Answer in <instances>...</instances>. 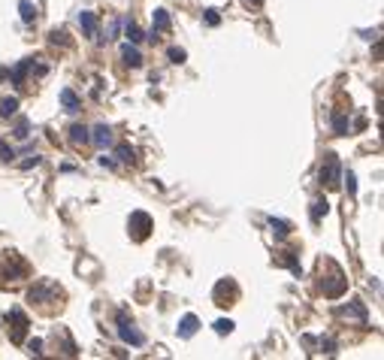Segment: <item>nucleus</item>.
I'll use <instances>...</instances> for the list:
<instances>
[{
	"mask_svg": "<svg viewBox=\"0 0 384 360\" xmlns=\"http://www.w3.org/2000/svg\"><path fill=\"white\" fill-rule=\"evenodd\" d=\"M318 179H321L324 188H339V182H342V164H339V158H336L333 152L324 155V164H321Z\"/></svg>",
	"mask_w": 384,
	"mask_h": 360,
	"instance_id": "obj_1",
	"label": "nucleus"
},
{
	"mask_svg": "<svg viewBox=\"0 0 384 360\" xmlns=\"http://www.w3.org/2000/svg\"><path fill=\"white\" fill-rule=\"evenodd\" d=\"M115 321H118V336H121V339H124L127 345H133V348H139V345H145V336H142L139 330L133 327V321H130V318H127V312H124V309L118 312V318H115Z\"/></svg>",
	"mask_w": 384,
	"mask_h": 360,
	"instance_id": "obj_2",
	"label": "nucleus"
},
{
	"mask_svg": "<svg viewBox=\"0 0 384 360\" xmlns=\"http://www.w3.org/2000/svg\"><path fill=\"white\" fill-rule=\"evenodd\" d=\"M127 227H130V236H133L136 242H142V239L148 236V230H152V218H148L145 212H130Z\"/></svg>",
	"mask_w": 384,
	"mask_h": 360,
	"instance_id": "obj_3",
	"label": "nucleus"
},
{
	"mask_svg": "<svg viewBox=\"0 0 384 360\" xmlns=\"http://www.w3.org/2000/svg\"><path fill=\"white\" fill-rule=\"evenodd\" d=\"M9 321H12V333H9V339H12V342H25V333H28V315H25L22 309H12V312H9Z\"/></svg>",
	"mask_w": 384,
	"mask_h": 360,
	"instance_id": "obj_4",
	"label": "nucleus"
},
{
	"mask_svg": "<svg viewBox=\"0 0 384 360\" xmlns=\"http://www.w3.org/2000/svg\"><path fill=\"white\" fill-rule=\"evenodd\" d=\"M339 315H342V318H348V321H360V324H366V318H369V312H366V306H363L360 300H351L348 306H342V309H339Z\"/></svg>",
	"mask_w": 384,
	"mask_h": 360,
	"instance_id": "obj_5",
	"label": "nucleus"
},
{
	"mask_svg": "<svg viewBox=\"0 0 384 360\" xmlns=\"http://www.w3.org/2000/svg\"><path fill=\"white\" fill-rule=\"evenodd\" d=\"M152 18H155V28H152V33H148L152 39H158L163 31H169V28H173V18H169V12H166L163 6H158V9L152 12Z\"/></svg>",
	"mask_w": 384,
	"mask_h": 360,
	"instance_id": "obj_6",
	"label": "nucleus"
},
{
	"mask_svg": "<svg viewBox=\"0 0 384 360\" xmlns=\"http://www.w3.org/2000/svg\"><path fill=\"white\" fill-rule=\"evenodd\" d=\"M345 285H348V279H345V276L333 266V279H330V282H324V294H327V297H339L342 291H345Z\"/></svg>",
	"mask_w": 384,
	"mask_h": 360,
	"instance_id": "obj_7",
	"label": "nucleus"
},
{
	"mask_svg": "<svg viewBox=\"0 0 384 360\" xmlns=\"http://www.w3.org/2000/svg\"><path fill=\"white\" fill-rule=\"evenodd\" d=\"M52 294H58V285H52V282H42V285H36L28 291V300L31 303H46Z\"/></svg>",
	"mask_w": 384,
	"mask_h": 360,
	"instance_id": "obj_8",
	"label": "nucleus"
},
{
	"mask_svg": "<svg viewBox=\"0 0 384 360\" xmlns=\"http://www.w3.org/2000/svg\"><path fill=\"white\" fill-rule=\"evenodd\" d=\"M31 58H25V61H18V64L12 67V70H9V76H6V79H12V85H15V88H25V76H28V70H31Z\"/></svg>",
	"mask_w": 384,
	"mask_h": 360,
	"instance_id": "obj_9",
	"label": "nucleus"
},
{
	"mask_svg": "<svg viewBox=\"0 0 384 360\" xmlns=\"http://www.w3.org/2000/svg\"><path fill=\"white\" fill-rule=\"evenodd\" d=\"M91 142H94L97 149H109L112 145V128L109 124H97L94 131H91Z\"/></svg>",
	"mask_w": 384,
	"mask_h": 360,
	"instance_id": "obj_10",
	"label": "nucleus"
},
{
	"mask_svg": "<svg viewBox=\"0 0 384 360\" xmlns=\"http://www.w3.org/2000/svg\"><path fill=\"white\" fill-rule=\"evenodd\" d=\"M88 142H91V131L85 124H73L70 128V145L79 149V145H88Z\"/></svg>",
	"mask_w": 384,
	"mask_h": 360,
	"instance_id": "obj_11",
	"label": "nucleus"
},
{
	"mask_svg": "<svg viewBox=\"0 0 384 360\" xmlns=\"http://www.w3.org/2000/svg\"><path fill=\"white\" fill-rule=\"evenodd\" d=\"M121 61L136 70V67H142V55H139V49L133 43H127V46H121Z\"/></svg>",
	"mask_w": 384,
	"mask_h": 360,
	"instance_id": "obj_12",
	"label": "nucleus"
},
{
	"mask_svg": "<svg viewBox=\"0 0 384 360\" xmlns=\"http://www.w3.org/2000/svg\"><path fill=\"white\" fill-rule=\"evenodd\" d=\"M197 330H200V318H197V315H185V318L179 321V336H182V339H191Z\"/></svg>",
	"mask_w": 384,
	"mask_h": 360,
	"instance_id": "obj_13",
	"label": "nucleus"
},
{
	"mask_svg": "<svg viewBox=\"0 0 384 360\" xmlns=\"http://www.w3.org/2000/svg\"><path fill=\"white\" fill-rule=\"evenodd\" d=\"M79 28L88 33V36H97V15L88 12V9H82V12H79Z\"/></svg>",
	"mask_w": 384,
	"mask_h": 360,
	"instance_id": "obj_14",
	"label": "nucleus"
},
{
	"mask_svg": "<svg viewBox=\"0 0 384 360\" xmlns=\"http://www.w3.org/2000/svg\"><path fill=\"white\" fill-rule=\"evenodd\" d=\"M18 112V97H0V121H9Z\"/></svg>",
	"mask_w": 384,
	"mask_h": 360,
	"instance_id": "obj_15",
	"label": "nucleus"
},
{
	"mask_svg": "<svg viewBox=\"0 0 384 360\" xmlns=\"http://www.w3.org/2000/svg\"><path fill=\"white\" fill-rule=\"evenodd\" d=\"M61 106H64L67 112H79V109H82V100L76 97L73 88H64V91H61Z\"/></svg>",
	"mask_w": 384,
	"mask_h": 360,
	"instance_id": "obj_16",
	"label": "nucleus"
},
{
	"mask_svg": "<svg viewBox=\"0 0 384 360\" xmlns=\"http://www.w3.org/2000/svg\"><path fill=\"white\" fill-rule=\"evenodd\" d=\"M327 212H330V203H327L324 197H315V200H312V209H309V218H312V221L318 224V221L324 218V215H327Z\"/></svg>",
	"mask_w": 384,
	"mask_h": 360,
	"instance_id": "obj_17",
	"label": "nucleus"
},
{
	"mask_svg": "<svg viewBox=\"0 0 384 360\" xmlns=\"http://www.w3.org/2000/svg\"><path fill=\"white\" fill-rule=\"evenodd\" d=\"M115 158H118V164H136V152H133V149H130L127 142H124V145H118V149H115Z\"/></svg>",
	"mask_w": 384,
	"mask_h": 360,
	"instance_id": "obj_18",
	"label": "nucleus"
},
{
	"mask_svg": "<svg viewBox=\"0 0 384 360\" xmlns=\"http://www.w3.org/2000/svg\"><path fill=\"white\" fill-rule=\"evenodd\" d=\"M18 9H22V22H25V25H33V18H36V6H33L31 0H18Z\"/></svg>",
	"mask_w": 384,
	"mask_h": 360,
	"instance_id": "obj_19",
	"label": "nucleus"
},
{
	"mask_svg": "<svg viewBox=\"0 0 384 360\" xmlns=\"http://www.w3.org/2000/svg\"><path fill=\"white\" fill-rule=\"evenodd\" d=\"M124 36H127V43H133V46L145 39V33L136 28V22H127V25H124Z\"/></svg>",
	"mask_w": 384,
	"mask_h": 360,
	"instance_id": "obj_20",
	"label": "nucleus"
},
{
	"mask_svg": "<svg viewBox=\"0 0 384 360\" xmlns=\"http://www.w3.org/2000/svg\"><path fill=\"white\" fill-rule=\"evenodd\" d=\"M18 158V152L6 142V139H0V164H9V161H15Z\"/></svg>",
	"mask_w": 384,
	"mask_h": 360,
	"instance_id": "obj_21",
	"label": "nucleus"
},
{
	"mask_svg": "<svg viewBox=\"0 0 384 360\" xmlns=\"http://www.w3.org/2000/svg\"><path fill=\"white\" fill-rule=\"evenodd\" d=\"M269 227H272V233L279 236V239H285L290 233V224L288 221H282V218H269Z\"/></svg>",
	"mask_w": 384,
	"mask_h": 360,
	"instance_id": "obj_22",
	"label": "nucleus"
},
{
	"mask_svg": "<svg viewBox=\"0 0 384 360\" xmlns=\"http://www.w3.org/2000/svg\"><path fill=\"white\" fill-rule=\"evenodd\" d=\"M282 261H285V263L290 266V272H293L296 279L303 276V266H300V261H296V255H293V251H282Z\"/></svg>",
	"mask_w": 384,
	"mask_h": 360,
	"instance_id": "obj_23",
	"label": "nucleus"
},
{
	"mask_svg": "<svg viewBox=\"0 0 384 360\" xmlns=\"http://www.w3.org/2000/svg\"><path fill=\"white\" fill-rule=\"evenodd\" d=\"M333 131H336V136H345V133H348V118H345L342 112H333Z\"/></svg>",
	"mask_w": 384,
	"mask_h": 360,
	"instance_id": "obj_24",
	"label": "nucleus"
},
{
	"mask_svg": "<svg viewBox=\"0 0 384 360\" xmlns=\"http://www.w3.org/2000/svg\"><path fill=\"white\" fill-rule=\"evenodd\" d=\"M166 58H169L173 64H185L188 52H185V49H179V46H169V49H166Z\"/></svg>",
	"mask_w": 384,
	"mask_h": 360,
	"instance_id": "obj_25",
	"label": "nucleus"
},
{
	"mask_svg": "<svg viewBox=\"0 0 384 360\" xmlns=\"http://www.w3.org/2000/svg\"><path fill=\"white\" fill-rule=\"evenodd\" d=\"M28 131H31L28 118H18V124H15V131H12V136H18V139H28Z\"/></svg>",
	"mask_w": 384,
	"mask_h": 360,
	"instance_id": "obj_26",
	"label": "nucleus"
},
{
	"mask_svg": "<svg viewBox=\"0 0 384 360\" xmlns=\"http://www.w3.org/2000/svg\"><path fill=\"white\" fill-rule=\"evenodd\" d=\"M342 182H345V185H348V194H357V179H354V173L351 170H348V173H342Z\"/></svg>",
	"mask_w": 384,
	"mask_h": 360,
	"instance_id": "obj_27",
	"label": "nucleus"
},
{
	"mask_svg": "<svg viewBox=\"0 0 384 360\" xmlns=\"http://www.w3.org/2000/svg\"><path fill=\"white\" fill-rule=\"evenodd\" d=\"M49 36H52V43H55V46H70V36H67V31H52Z\"/></svg>",
	"mask_w": 384,
	"mask_h": 360,
	"instance_id": "obj_28",
	"label": "nucleus"
},
{
	"mask_svg": "<svg viewBox=\"0 0 384 360\" xmlns=\"http://www.w3.org/2000/svg\"><path fill=\"white\" fill-rule=\"evenodd\" d=\"M215 333H218V336L233 333V321H224V318H221V321H215Z\"/></svg>",
	"mask_w": 384,
	"mask_h": 360,
	"instance_id": "obj_29",
	"label": "nucleus"
},
{
	"mask_svg": "<svg viewBox=\"0 0 384 360\" xmlns=\"http://www.w3.org/2000/svg\"><path fill=\"white\" fill-rule=\"evenodd\" d=\"M203 18H206V25H209V28L221 25V15H218V9H206V15H203Z\"/></svg>",
	"mask_w": 384,
	"mask_h": 360,
	"instance_id": "obj_30",
	"label": "nucleus"
},
{
	"mask_svg": "<svg viewBox=\"0 0 384 360\" xmlns=\"http://www.w3.org/2000/svg\"><path fill=\"white\" fill-rule=\"evenodd\" d=\"M321 348H324V354H336V342L330 336H321Z\"/></svg>",
	"mask_w": 384,
	"mask_h": 360,
	"instance_id": "obj_31",
	"label": "nucleus"
},
{
	"mask_svg": "<svg viewBox=\"0 0 384 360\" xmlns=\"http://www.w3.org/2000/svg\"><path fill=\"white\" fill-rule=\"evenodd\" d=\"M28 351H31V354H42V339H31V342H28Z\"/></svg>",
	"mask_w": 384,
	"mask_h": 360,
	"instance_id": "obj_32",
	"label": "nucleus"
},
{
	"mask_svg": "<svg viewBox=\"0 0 384 360\" xmlns=\"http://www.w3.org/2000/svg\"><path fill=\"white\" fill-rule=\"evenodd\" d=\"M100 166H106V170H115V166H118V161H115V158H109V155H100Z\"/></svg>",
	"mask_w": 384,
	"mask_h": 360,
	"instance_id": "obj_33",
	"label": "nucleus"
},
{
	"mask_svg": "<svg viewBox=\"0 0 384 360\" xmlns=\"http://www.w3.org/2000/svg\"><path fill=\"white\" fill-rule=\"evenodd\" d=\"M39 164H42V158H39V155H31V158L22 164V170H31V166H39Z\"/></svg>",
	"mask_w": 384,
	"mask_h": 360,
	"instance_id": "obj_34",
	"label": "nucleus"
},
{
	"mask_svg": "<svg viewBox=\"0 0 384 360\" xmlns=\"http://www.w3.org/2000/svg\"><path fill=\"white\" fill-rule=\"evenodd\" d=\"M6 76H9V70H6V67H0V82H3Z\"/></svg>",
	"mask_w": 384,
	"mask_h": 360,
	"instance_id": "obj_35",
	"label": "nucleus"
},
{
	"mask_svg": "<svg viewBox=\"0 0 384 360\" xmlns=\"http://www.w3.org/2000/svg\"><path fill=\"white\" fill-rule=\"evenodd\" d=\"M248 3H254V6H260V0H248Z\"/></svg>",
	"mask_w": 384,
	"mask_h": 360,
	"instance_id": "obj_36",
	"label": "nucleus"
}]
</instances>
